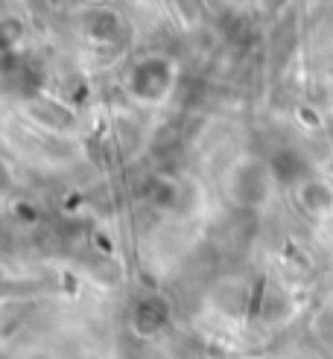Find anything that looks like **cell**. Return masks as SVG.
Listing matches in <instances>:
<instances>
[{
	"instance_id": "6da1fadb",
	"label": "cell",
	"mask_w": 333,
	"mask_h": 359,
	"mask_svg": "<svg viewBox=\"0 0 333 359\" xmlns=\"http://www.w3.org/2000/svg\"><path fill=\"white\" fill-rule=\"evenodd\" d=\"M301 172H304V161L295 152H278L275 155V175L280 182H295Z\"/></svg>"
}]
</instances>
